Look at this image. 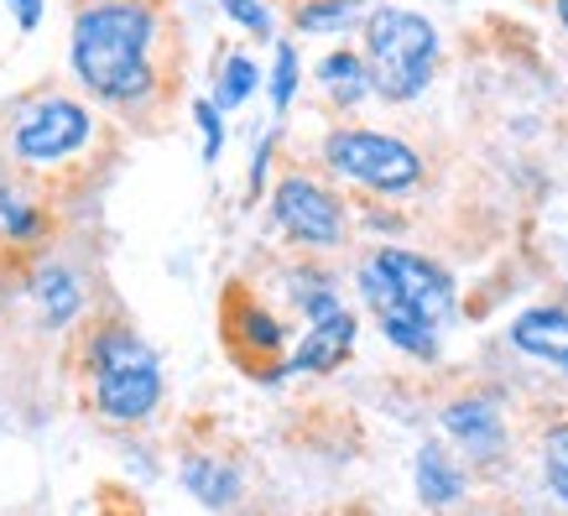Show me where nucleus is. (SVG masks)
Returning <instances> with one entry per match:
<instances>
[{"mask_svg":"<svg viewBox=\"0 0 568 516\" xmlns=\"http://www.w3.org/2000/svg\"><path fill=\"white\" fill-rule=\"evenodd\" d=\"M37 303H42V324L48 328H69L84 308V287L69 266H42L37 272Z\"/></svg>","mask_w":568,"mask_h":516,"instance_id":"11","label":"nucleus"},{"mask_svg":"<svg viewBox=\"0 0 568 516\" xmlns=\"http://www.w3.org/2000/svg\"><path fill=\"white\" fill-rule=\"evenodd\" d=\"M94 121H89V104L69 100V94H48L32 100L11 125V152L27 168H58L63 156H73L89 141Z\"/></svg>","mask_w":568,"mask_h":516,"instance_id":"6","label":"nucleus"},{"mask_svg":"<svg viewBox=\"0 0 568 516\" xmlns=\"http://www.w3.org/2000/svg\"><path fill=\"white\" fill-rule=\"evenodd\" d=\"M417 496L428 500V506H454V500L465 496V475L454 469V459L438 444L417 448Z\"/></svg>","mask_w":568,"mask_h":516,"instance_id":"13","label":"nucleus"},{"mask_svg":"<svg viewBox=\"0 0 568 516\" xmlns=\"http://www.w3.org/2000/svg\"><path fill=\"white\" fill-rule=\"evenodd\" d=\"M558 21H564V27H568V0H558Z\"/></svg>","mask_w":568,"mask_h":516,"instance_id":"24","label":"nucleus"},{"mask_svg":"<svg viewBox=\"0 0 568 516\" xmlns=\"http://www.w3.org/2000/svg\"><path fill=\"white\" fill-rule=\"evenodd\" d=\"M542 475H548V490L568 506V423L564 428H552L542 438Z\"/></svg>","mask_w":568,"mask_h":516,"instance_id":"19","label":"nucleus"},{"mask_svg":"<svg viewBox=\"0 0 568 516\" xmlns=\"http://www.w3.org/2000/svg\"><path fill=\"white\" fill-rule=\"evenodd\" d=\"M361 297L365 308L386 318V313H413L423 324L444 328L448 313H454V276L438 266V261L417 256V251H376V256L361 266Z\"/></svg>","mask_w":568,"mask_h":516,"instance_id":"4","label":"nucleus"},{"mask_svg":"<svg viewBox=\"0 0 568 516\" xmlns=\"http://www.w3.org/2000/svg\"><path fill=\"white\" fill-rule=\"evenodd\" d=\"M318 84H324L328 100L345 104V110H349V104H361L365 94L376 89V84H371V63H365L361 52H345V48L328 52L324 63H318Z\"/></svg>","mask_w":568,"mask_h":516,"instance_id":"12","label":"nucleus"},{"mask_svg":"<svg viewBox=\"0 0 568 516\" xmlns=\"http://www.w3.org/2000/svg\"><path fill=\"white\" fill-rule=\"evenodd\" d=\"M193 121H199V131H204V162H220V152H224V110L214 100H199L193 104Z\"/></svg>","mask_w":568,"mask_h":516,"instance_id":"22","label":"nucleus"},{"mask_svg":"<svg viewBox=\"0 0 568 516\" xmlns=\"http://www.w3.org/2000/svg\"><path fill=\"white\" fill-rule=\"evenodd\" d=\"M365 63H371V84L381 100H417L438 69V27L402 6H376L365 17Z\"/></svg>","mask_w":568,"mask_h":516,"instance_id":"2","label":"nucleus"},{"mask_svg":"<svg viewBox=\"0 0 568 516\" xmlns=\"http://www.w3.org/2000/svg\"><path fill=\"white\" fill-rule=\"evenodd\" d=\"M235 334H241L256 355H272L276 344H282V324H276L266 308H256V303H241V308H235Z\"/></svg>","mask_w":568,"mask_h":516,"instance_id":"17","label":"nucleus"},{"mask_svg":"<svg viewBox=\"0 0 568 516\" xmlns=\"http://www.w3.org/2000/svg\"><path fill=\"white\" fill-rule=\"evenodd\" d=\"M11 11H17V32H37V21H42V6L48 0H6Z\"/></svg>","mask_w":568,"mask_h":516,"instance_id":"23","label":"nucleus"},{"mask_svg":"<svg viewBox=\"0 0 568 516\" xmlns=\"http://www.w3.org/2000/svg\"><path fill=\"white\" fill-rule=\"evenodd\" d=\"M183 485H189L204 506H230V500L241 496V475L230 465H220V459H189V465H183Z\"/></svg>","mask_w":568,"mask_h":516,"instance_id":"14","label":"nucleus"},{"mask_svg":"<svg viewBox=\"0 0 568 516\" xmlns=\"http://www.w3.org/2000/svg\"><path fill=\"white\" fill-rule=\"evenodd\" d=\"M256 84H261L256 63H251L245 52H230L220 69V84H214V104H220V110H241V104L256 94Z\"/></svg>","mask_w":568,"mask_h":516,"instance_id":"16","label":"nucleus"},{"mask_svg":"<svg viewBox=\"0 0 568 516\" xmlns=\"http://www.w3.org/2000/svg\"><path fill=\"white\" fill-rule=\"evenodd\" d=\"M220 11L235 21V27H245L251 37H272V27H276L272 11H266L261 0H220Z\"/></svg>","mask_w":568,"mask_h":516,"instance_id":"21","label":"nucleus"},{"mask_svg":"<svg viewBox=\"0 0 568 516\" xmlns=\"http://www.w3.org/2000/svg\"><path fill=\"white\" fill-rule=\"evenodd\" d=\"M297 48L293 42H276V69H272V104H276V115H287V104H293L297 94Z\"/></svg>","mask_w":568,"mask_h":516,"instance_id":"20","label":"nucleus"},{"mask_svg":"<svg viewBox=\"0 0 568 516\" xmlns=\"http://www.w3.org/2000/svg\"><path fill=\"white\" fill-rule=\"evenodd\" d=\"M444 428H448V438H459L475 459H496L500 448H506V423H500L496 402H485V396H459V402H448Z\"/></svg>","mask_w":568,"mask_h":516,"instance_id":"8","label":"nucleus"},{"mask_svg":"<svg viewBox=\"0 0 568 516\" xmlns=\"http://www.w3.org/2000/svg\"><path fill=\"white\" fill-rule=\"evenodd\" d=\"M349 350H355V313L349 308L318 313V318H308V334L297 344V355L287 361V371H334Z\"/></svg>","mask_w":568,"mask_h":516,"instance_id":"9","label":"nucleus"},{"mask_svg":"<svg viewBox=\"0 0 568 516\" xmlns=\"http://www.w3.org/2000/svg\"><path fill=\"white\" fill-rule=\"evenodd\" d=\"M324 162L349 183H365L376 193H407L423 183V156L396 136L381 131H334L324 141Z\"/></svg>","mask_w":568,"mask_h":516,"instance_id":"5","label":"nucleus"},{"mask_svg":"<svg viewBox=\"0 0 568 516\" xmlns=\"http://www.w3.org/2000/svg\"><path fill=\"white\" fill-rule=\"evenodd\" d=\"M355 11H361V0H303L293 27L308 37H328V32H345L355 21Z\"/></svg>","mask_w":568,"mask_h":516,"instance_id":"15","label":"nucleus"},{"mask_svg":"<svg viewBox=\"0 0 568 516\" xmlns=\"http://www.w3.org/2000/svg\"><path fill=\"white\" fill-rule=\"evenodd\" d=\"M511 344L532 361H548L568 371V308H527L511 324Z\"/></svg>","mask_w":568,"mask_h":516,"instance_id":"10","label":"nucleus"},{"mask_svg":"<svg viewBox=\"0 0 568 516\" xmlns=\"http://www.w3.org/2000/svg\"><path fill=\"white\" fill-rule=\"evenodd\" d=\"M272 214L297 245L334 251V245L345 241V209H339V199H334L328 189H318L313 178H303V172H293V178L276 183Z\"/></svg>","mask_w":568,"mask_h":516,"instance_id":"7","label":"nucleus"},{"mask_svg":"<svg viewBox=\"0 0 568 516\" xmlns=\"http://www.w3.org/2000/svg\"><path fill=\"white\" fill-rule=\"evenodd\" d=\"M0 230H6V241H37L42 235V214L17 189H0Z\"/></svg>","mask_w":568,"mask_h":516,"instance_id":"18","label":"nucleus"},{"mask_svg":"<svg viewBox=\"0 0 568 516\" xmlns=\"http://www.w3.org/2000/svg\"><path fill=\"white\" fill-rule=\"evenodd\" d=\"M89 376H94V413L110 423H141L162 402V365L125 324H104L89 340Z\"/></svg>","mask_w":568,"mask_h":516,"instance_id":"3","label":"nucleus"},{"mask_svg":"<svg viewBox=\"0 0 568 516\" xmlns=\"http://www.w3.org/2000/svg\"><path fill=\"white\" fill-rule=\"evenodd\" d=\"M156 11L146 0H94L73 17L69 63L73 79L104 104L136 110L156 94Z\"/></svg>","mask_w":568,"mask_h":516,"instance_id":"1","label":"nucleus"}]
</instances>
